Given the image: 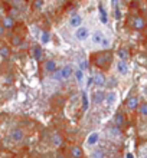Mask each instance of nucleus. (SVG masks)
<instances>
[{
	"label": "nucleus",
	"mask_w": 147,
	"mask_h": 158,
	"mask_svg": "<svg viewBox=\"0 0 147 158\" xmlns=\"http://www.w3.org/2000/svg\"><path fill=\"white\" fill-rule=\"evenodd\" d=\"M0 56H2L3 59H7V58L10 56V49H9V46H0Z\"/></svg>",
	"instance_id": "obj_16"
},
{
	"label": "nucleus",
	"mask_w": 147,
	"mask_h": 158,
	"mask_svg": "<svg viewBox=\"0 0 147 158\" xmlns=\"http://www.w3.org/2000/svg\"><path fill=\"white\" fill-rule=\"evenodd\" d=\"M92 82L97 86H102L104 84H105V76H104L102 73H98V75H95V76L92 78Z\"/></svg>",
	"instance_id": "obj_11"
},
{
	"label": "nucleus",
	"mask_w": 147,
	"mask_h": 158,
	"mask_svg": "<svg viewBox=\"0 0 147 158\" xmlns=\"http://www.w3.org/2000/svg\"><path fill=\"white\" fill-rule=\"evenodd\" d=\"M104 98H105V95H104V92H101V91H97V92L94 93V102H95V104L102 102Z\"/></svg>",
	"instance_id": "obj_15"
},
{
	"label": "nucleus",
	"mask_w": 147,
	"mask_h": 158,
	"mask_svg": "<svg viewBox=\"0 0 147 158\" xmlns=\"http://www.w3.org/2000/svg\"><path fill=\"white\" fill-rule=\"evenodd\" d=\"M117 71H118L121 75H126V73L128 72L127 65H126V62H124V60H121V62H118V63H117Z\"/></svg>",
	"instance_id": "obj_14"
},
{
	"label": "nucleus",
	"mask_w": 147,
	"mask_h": 158,
	"mask_svg": "<svg viewBox=\"0 0 147 158\" xmlns=\"http://www.w3.org/2000/svg\"><path fill=\"white\" fill-rule=\"evenodd\" d=\"M98 142V132H92V134H89V137L87 139V144L88 145H95Z\"/></svg>",
	"instance_id": "obj_13"
},
{
	"label": "nucleus",
	"mask_w": 147,
	"mask_h": 158,
	"mask_svg": "<svg viewBox=\"0 0 147 158\" xmlns=\"http://www.w3.org/2000/svg\"><path fill=\"white\" fill-rule=\"evenodd\" d=\"M88 109V95L85 92H82V111Z\"/></svg>",
	"instance_id": "obj_20"
},
{
	"label": "nucleus",
	"mask_w": 147,
	"mask_h": 158,
	"mask_svg": "<svg viewBox=\"0 0 147 158\" xmlns=\"http://www.w3.org/2000/svg\"><path fill=\"white\" fill-rule=\"evenodd\" d=\"M98 10H100L101 22H102V23L105 25V23L108 22V19H107V13H105V10H104V6H102V5H100V6H98Z\"/></svg>",
	"instance_id": "obj_18"
},
{
	"label": "nucleus",
	"mask_w": 147,
	"mask_h": 158,
	"mask_svg": "<svg viewBox=\"0 0 147 158\" xmlns=\"http://www.w3.org/2000/svg\"><path fill=\"white\" fill-rule=\"evenodd\" d=\"M40 39H42V42H43V43H48V42H49V39H51V38H49V33H48L46 30H43V32H42V36H40Z\"/></svg>",
	"instance_id": "obj_25"
},
{
	"label": "nucleus",
	"mask_w": 147,
	"mask_h": 158,
	"mask_svg": "<svg viewBox=\"0 0 147 158\" xmlns=\"http://www.w3.org/2000/svg\"><path fill=\"white\" fill-rule=\"evenodd\" d=\"M118 56L121 58V60H126L128 58V50L127 49H120L118 50Z\"/></svg>",
	"instance_id": "obj_22"
},
{
	"label": "nucleus",
	"mask_w": 147,
	"mask_h": 158,
	"mask_svg": "<svg viewBox=\"0 0 147 158\" xmlns=\"http://www.w3.org/2000/svg\"><path fill=\"white\" fill-rule=\"evenodd\" d=\"M32 53H33L35 59L40 60V58H42V47H40V46H35L33 49H32Z\"/></svg>",
	"instance_id": "obj_17"
},
{
	"label": "nucleus",
	"mask_w": 147,
	"mask_h": 158,
	"mask_svg": "<svg viewBox=\"0 0 147 158\" xmlns=\"http://www.w3.org/2000/svg\"><path fill=\"white\" fill-rule=\"evenodd\" d=\"M92 158H104V151H101V150H97V151L92 154Z\"/></svg>",
	"instance_id": "obj_28"
},
{
	"label": "nucleus",
	"mask_w": 147,
	"mask_h": 158,
	"mask_svg": "<svg viewBox=\"0 0 147 158\" xmlns=\"http://www.w3.org/2000/svg\"><path fill=\"white\" fill-rule=\"evenodd\" d=\"M139 106V98L137 96H130L127 99V109L128 111H136Z\"/></svg>",
	"instance_id": "obj_5"
},
{
	"label": "nucleus",
	"mask_w": 147,
	"mask_h": 158,
	"mask_svg": "<svg viewBox=\"0 0 147 158\" xmlns=\"http://www.w3.org/2000/svg\"><path fill=\"white\" fill-rule=\"evenodd\" d=\"M75 78H77V81H78V82H81V81L84 79V71L77 69V71H75Z\"/></svg>",
	"instance_id": "obj_24"
},
{
	"label": "nucleus",
	"mask_w": 147,
	"mask_h": 158,
	"mask_svg": "<svg viewBox=\"0 0 147 158\" xmlns=\"http://www.w3.org/2000/svg\"><path fill=\"white\" fill-rule=\"evenodd\" d=\"M133 27L136 30H143V29H144V19L140 17V16H137L133 22Z\"/></svg>",
	"instance_id": "obj_7"
},
{
	"label": "nucleus",
	"mask_w": 147,
	"mask_h": 158,
	"mask_svg": "<svg viewBox=\"0 0 147 158\" xmlns=\"http://www.w3.org/2000/svg\"><path fill=\"white\" fill-rule=\"evenodd\" d=\"M127 158H134V157H133V154H127Z\"/></svg>",
	"instance_id": "obj_34"
},
{
	"label": "nucleus",
	"mask_w": 147,
	"mask_h": 158,
	"mask_svg": "<svg viewBox=\"0 0 147 158\" xmlns=\"http://www.w3.org/2000/svg\"><path fill=\"white\" fill-rule=\"evenodd\" d=\"M123 122H124V118H123V115H121V114H118V115L115 117V125L120 126Z\"/></svg>",
	"instance_id": "obj_27"
},
{
	"label": "nucleus",
	"mask_w": 147,
	"mask_h": 158,
	"mask_svg": "<svg viewBox=\"0 0 147 158\" xmlns=\"http://www.w3.org/2000/svg\"><path fill=\"white\" fill-rule=\"evenodd\" d=\"M23 137H25V132H23V129H20V128H16V129H13V131L10 132V139L13 142H16V144H19L20 141L23 139Z\"/></svg>",
	"instance_id": "obj_2"
},
{
	"label": "nucleus",
	"mask_w": 147,
	"mask_h": 158,
	"mask_svg": "<svg viewBox=\"0 0 147 158\" xmlns=\"http://www.w3.org/2000/svg\"><path fill=\"white\" fill-rule=\"evenodd\" d=\"M71 26L72 27H80L81 23H82V17H81L80 14H75V16H72V19H71Z\"/></svg>",
	"instance_id": "obj_12"
},
{
	"label": "nucleus",
	"mask_w": 147,
	"mask_h": 158,
	"mask_svg": "<svg viewBox=\"0 0 147 158\" xmlns=\"http://www.w3.org/2000/svg\"><path fill=\"white\" fill-rule=\"evenodd\" d=\"M115 16H117V19H120V10L117 9V12H115Z\"/></svg>",
	"instance_id": "obj_33"
},
{
	"label": "nucleus",
	"mask_w": 147,
	"mask_h": 158,
	"mask_svg": "<svg viewBox=\"0 0 147 158\" xmlns=\"http://www.w3.org/2000/svg\"><path fill=\"white\" fill-rule=\"evenodd\" d=\"M33 7L36 9V10H40V9L43 7V0H35Z\"/></svg>",
	"instance_id": "obj_26"
},
{
	"label": "nucleus",
	"mask_w": 147,
	"mask_h": 158,
	"mask_svg": "<svg viewBox=\"0 0 147 158\" xmlns=\"http://www.w3.org/2000/svg\"><path fill=\"white\" fill-rule=\"evenodd\" d=\"M2 26L5 27V29H12L14 26V19L12 16H6L5 19H3V23H2Z\"/></svg>",
	"instance_id": "obj_10"
},
{
	"label": "nucleus",
	"mask_w": 147,
	"mask_h": 158,
	"mask_svg": "<svg viewBox=\"0 0 147 158\" xmlns=\"http://www.w3.org/2000/svg\"><path fill=\"white\" fill-rule=\"evenodd\" d=\"M137 108H139V112H140L141 115H143V117H146V115H147V104H146V102H143V104L139 105Z\"/></svg>",
	"instance_id": "obj_21"
},
{
	"label": "nucleus",
	"mask_w": 147,
	"mask_h": 158,
	"mask_svg": "<svg viewBox=\"0 0 147 158\" xmlns=\"http://www.w3.org/2000/svg\"><path fill=\"white\" fill-rule=\"evenodd\" d=\"M52 141H54V144H55V145H59V144H61V138H59V135H58V134H55V135H54V138H52Z\"/></svg>",
	"instance_id": "obj_29"
},
{
	"label": "nucleus",
	"mask_w": 147,
	"mask_h": 158,
	"mask_svg": "<svg viewBox=\"0 0 147 158\" xmlns=\"http://www.w3.org/2000/svg\"><path fill=\"white\" fill-rule=\"evenodd\" d=\"M88 35H89V30H88L87 27H77V32H75V38L78 40H85L88 38Z\"/></svg>",
	"instance_id": "obj_3"
},
{
	"label": "nucleus",
	"mask_w": 147,
	"mask_h": 158,
	"mask_svg": "<svg viewBox=\"0 0 147 158\" xmlns=\"http://www.w3.org/2000/svg\"><path fill=\"white\" fill-rule=\"evenodd\" d=\"M5 30H6V29H5V27H3L2 25H0V38H2V36L5 35Z\"/></svg>",
	"instance_id": "obj_32"
},
{
	"label": "nucleus",
	"mask_w": 147,
	"mask_h": 158,
	"mask_svg": "<svg viewBox=\"0 0 147 158\" xmlns=\"http://www.w3.org/2000/svg\"><path fill=\"white\" fill-rule=\"evenodd\" d=\"M92 40H94V43H104V45H107V43H108V40L104 38V35H102L101 32H95V33H94Z\"/></svg>",
	"instance_id": "obj_6"
},
{
	"label": "nucleus",
	"mask_w": 147,
	"mask_h": 158,
	"mask_svg": "<svg viewBox=\"0 0 147 158\" xmlns=\"http://www.w3.org/2000/svg\"><path fill=\"white\" fill-rule=\"evenodd\" d=\"M52 78L56 79V81H61V75H59V71H58V69L54 72V76H52Z\"/></svg>",
	"instance_id": "obj_30"
},
{
	"label": "nucleus",
	"mask_w": 147,
	"mask_h": 158,
	"mask_svg": "<svg viewBox=\"0 0 147 158\" xmlns=\"http://www.w3.org/2000/svg\"><path fill=\"white\" fill-rule=\"evenodd\" d=\"M43 68H45L46 72L54 73L55 71H56V62H55V60H46L45 65H43Z\"/></svg>",
	"instance_id": "obj_9"
},
{
	"label": "nucleus",
	"mask_w": 147,
	"mask_h": 158,
	"mask_svg": "<svg viewBox=\"0 0 147 158\" xmlns=\"http://www.w3.org/2000/svg\"><path fill=\"white\" fill-rule=\"evenodd\" d=\"M10 43H12L13 46H19L20 43H22V38H20V35H13L12 39H10Z\"/></svg>",
	"instance_id": "obj_19"
},
{
	"label": "nucleus",
	"mask_w": 147,
	"mask_h": 158,
	"mask_svg": "<svg viewBox=\"0 0 147 158\" xmlns=\"http://www.w3.org/2000/svg\"><path fill=\"white\" fill-rule=\"evenodd\" d=\"M85 68H87V60H82V62H81V71H84V69H85Z\"/></svg>",
	"instance_id": "obj_31"
},
{
	"label": "nucleus",
	"mask_w": 147,
	"mask_h": 158,
	"mask_svg": "<svg viewBox=\"0 0 147 158\" xmlns=\"http://www.w3.org/2000/svg\"><path fill=\"white\" fill-rule=\"evenodd\" d=\"M69 154H71V158H82V150L78 145H74Z\"/></svg>",
	"instance_id": "obj_8"
},
{
	"label": "nucleus",
	"mask_w": 147,
	"mask_h": 158,
	"mask_svg": "<svg viewBox=\"0 0 147 158\" xmlns=\"http://www.w3.org/2000/svg\"><path fill=\"white\" fill-rule=\"evenodd\" d=\"M72 66L71 65H67L64 66L62 69H59V75H61V79H68L69 76H72Z\"/></svg>",
	"instance_id": "obj_4"
},
{
	"label": "nucleus",
	"mask_w": 147,
	"mask_h": 158,
	"mask_svg": "<svg viewBox=\"0 0 147 158\" xmlns=\"http://www.w3.org/2000/svg\"><path fill=\"white\" fill-rule=\"evenodd\" d=\"M113 58L114 55L111 50H102V52L94 53V56L91 58V62L98 68H108L110 63L113 62Z\"/></svg>",
	"instance_id": "obj_1"
},
{
	"label": "nucleus",
	"mask_w": 147,
	"mask_h": 158,
	"mask_svg": "<svg viewBox=\"0 0 147 158\" xmlns=\"http://www.w3.org/2000/svg\"><path fill=\"white\" fill-rule=\"evenodd\" d=\"M104 99H107V104H108V105H113L114 101H115V95H114L113 92H110Z\"/></svg>",
	"instance_id": "obj_23"
}]
</instances>
